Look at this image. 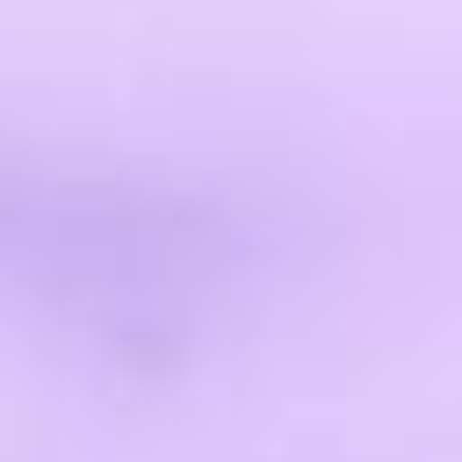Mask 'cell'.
<instances>
[{"label":"cell","mask_w":462,"mask_h":462,"mask_svg":"<svg viewBox=\"0 0 462 462\" xmlns=\"http://www.w3.org/2000/svg\"><path fill=\"white\" fill-rule=\"evenodd\" d=\"M238 267L224 202L159 173H43L0 188V274L108 361L173 368Z\"/></svg>","instance_id":"obj_1"}]
</instances>
